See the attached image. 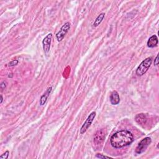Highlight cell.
Listing matches in <instances>:
<instances>
[{
  "mask_svg": "<svg viewBox=\"0 0 159 159\" xmlns=\"http://www.w3.org/2000/svg\"><path fill=\"white\" fill-rule=\"evenodd\" d=\"M104 16H105V14L104 13H101L97 17V18L96 19V20L94 21V22L93 23V28H97L98 27V26L102 23V22L103 21V19L104 18Z\"/></svg>",
  "mask_w": 159,
  "mask_h": 159,
  "instance_id": "cell-12",
  "label": "cell"
},
{
  "mask_svg": "<svg viewBox=\"0 0 159 159\" xmlns=\"http://www.w3.org/2000/svg\"><path fill=\"white\" fill-rule=\"evenodd\" d=\"M52 39V34L50 33L45 37V38L43 39V40H42L43 49L45 54H48L50 51Z\"/></svg>",
  "mask_w": 159,
  "mask_h": 159,
  "instance_id": "cell-7",
  "label": "cell"
},
{
  "mask_svg": "<svg viewBox=\"0 0 159 159\" xmlns=\"http://www.w3.org/2000/svg\"><path fill=\"white\" fill-rule=\"evenodd\" d=\"M152 60L151 57H148L143 60L136 70V74L138 76H142L148 71L152 65Z\"/></svg>",
  "mask_w": 159,
  "mask_h": 159,
  "instance_id": "cell-2",
  "label": "cell"
},
{
  "mask_svg": "<svg viewBox=\"0 0 159 159\" xmlns=\"http://www.w3.org/2000/svg\"><path fill=\"white\" fill-rule=\"evenodd\" d=\"M6 82H3L1 83V84H0V87H1V90H2V91H3V90L5 89V88H6Z\"/></svg>",
  "mask_w": 159,
  "mask_h": 159,
  "instance_id": "cell-16",
  "label": "cell"
},
{
  "mask_svg": "<svg viewBox=\"0 0 159 159\" xmlns=\"http://www.w3.org/2000/svg\"><path fill=\"white\" fill-rule=\"evenodd\" d=\"M158 42V38L156 35H153L147 41V46L149 48H153L157 45Z\"/></svg>",
  "mask_w": 159,
  "mask_h": 159,
  "instance_id": "cell-9",
  "label": "cell"
},
{
  "mask_svg": "<svg viewBox=\"0 0 159 159\" xmlns=\"http://www.w3.org/2000/svg\"><path fill=\"white\" fill-rule=\"evenodd\" d=\"M70 29V23L69 22H66L63 24L60 31L58 32L56 34V38L59 42H61L63 39H64L65 35L68 33V30Z\"/></svg>",
  "mask_w": 159,
  "mask_h": 159,
  "instance_id": "cell-5",
  "label": "cell"
},
{
  "mask_svg": "<svg viewBox=\"0 0 159 159\" xmlns=\"http://www.w3.org/2000/svg\"><path fill=\"white\" fill-rule=\"evenodd\" d=\"M96 157L97 158H112L111 157H108V156H105V155H103L102 154H97Z\"/></svg>",
  "mask_w": 159,
  "mask_h": 159,
  "instance_id": "cell-15",
  "label": "cell"
},
{
  "mask_svg": "<svg viewBox=\"0 0 159 159\" xmlns=\"http://www.w3.org/2000/svg\"><path fill=\"white\" fill-rule=\"evenodd\" d=\"M52 87H49L48 89H47L45 93L41 97V98L40 99V104L41 106H43L46 103V101H47V98H48L49 94H50V93L52 92Z\"/></svg>",
  "mask_w": 159,
  "mask_h": 159,
  "instance_id": "cell-10",
  "label": "cell"
},
{
  "mask_svg": "<svg viewBox=\"0 0 159 159\" xmlns=\"http://www.w3.org/2000/svg\"><path fill=\"white\" fill-rule=\"evenodd\" d=\"M152 142L151 138L150 137H146V138L143 139L142 141L137 145V147L136 148V153L137 154H141L142 152H144L147 148L148 147Z\"/></svg>",
  "mask_w": 159,
  "mask_h": 159,
  "instance_id": "cell-3",
  "label": "cell"
},
{
  "mask_svg": "<svg viewBox=\"0 0 159 159\" xmlns=\"http://www.w3.org/2000/svg\"><path fill=\"white\" fill-rule=\"evenodd\" d=\"M110 102L113 105H117L120 102V97L119 93L116 92L114 91L111 94L110 96Z\"/></svg>",
  "mask_w": 159,
  "mask_h": 159,
  "instance_id": "cell-8",
  "label": "cell"
},
{
  "mask_svg": "<svg viewBox=\"0 0 159 159\" xmlns=\"http://www.w3.org/2000/svg\"><path fill=\"white\" fill-rule=\"evenodd\" d=\"M135 120L137 123L139 124H145L146 123V121H147L146 116L143 113L138 114L136 115V118H135Z\"/></svg>",
  "mask_w": 159,
  "mask_h": 159,
  "instance_id": "cell-11",
  "label": "cell"
},
{
  "mask_svg": "<svg viewBox=\"0 0 159 159\" xmlns=\"http://www.w3.org/2000/svg\"><path fill=\"white\" fill-rule=\"evenodd\" d=\"M133 141V134L128 130H121L115 132L110 139L111 146L116 149L129 146Z\"/></svg>",
  "mask_w": 159,
  "mask_h": 159,
  "instance_id": "cell-1",
  "label": "cell"
},
{
  "mask_svg": "<svg viewBox=\"0 0 159 159\" xmlns=\"http://www.w3.org/2000/svg\"><path fill=\"white\" fill-rule=\"evenodd\" d=\"M3 102V98L2 95H1V104H2Z\"/></svg>",
  "mask_w": 159,
  "mask_h": 159,
  "instance_id": "cell-18",
  "label": "cell"
},
{
  "mask_svg": "<svg viewBox=\"0 0 159 159\" xmlns=\"http://www.w3.org/2000/svg\"><path fill=\"white\" fill-rule=\"evenodd\" d=\"M158 64V55H157L155 59L154 60V65L155 66H157Z\"/></svg>",
  "mask_w": 159,
  "mask_h": 159,
  "instance_id": "cell-17",
  "label": "cell"
},
{
  "mask_svg": "<svg viewBox=\"0 0 159 159\" xmlns=\"http://www.w3.org/2000/svg\"><path fill=\"white\" fill-rule=\"evenodd\" d=\"M95 117H96V112L93 111V112L90 113V114L88 116V118L86 119L85 122H84V124L82 125V128L80 129V131L81 134H83L85 133L87 131L90 127V126H91V124H92L93 121Z\"/></svg>",
  "mask_w": 159,
  "mask_h": 159,
  "instance_id": "cell-4",
  "label": "cell"
},
{
  "mask_svg": "<svg viewBox=\"0 0 159 159\" xmlns=\"http://www.w3.org/2000/svg\"><path fill=\"white\" fill-rule=\"evenodd\" d=\"M9 151H6L3 154H2L1 156H0V159H7L9 157Z\"/></svg>",
  "mask_w": 159,
  "mask_h": 159,
  "instance_id": "cell-13",
  "label": "cell"
},
{
  "mask_svg": "<svg viewBox=\"0 0 159 159\" xmlns=\"http://www.w3.org/2000/svg\"><path fill=\"white\" fill-rule=\"evenodd\" d=\"M18 63H19V61L18 60H13L11 62H10L9 63L8 66L9 67H13V66H15V65H18Z\"/></svg>",
  "mask_w": 159,
  "mask_h": 159,
  "instance_id": "cell-14",
  "label": "cell"
},
{
  "mask_svg": "<svg viewBox=\"0 0 159 159\" xmlns=\"http://www.w3.org/2000/svg\"><path fill=\"white\" fill-rule=\"evenodd\" d=\"M106 137V132L104 129L98 131L94 134L93 142L95 146H99L103 142Z\"/></svg>",
  "mask_w": 159,
  "mask_h": 159,
  "instance_id": "cell-6",
  "label": "cell"
}]
</instances>
